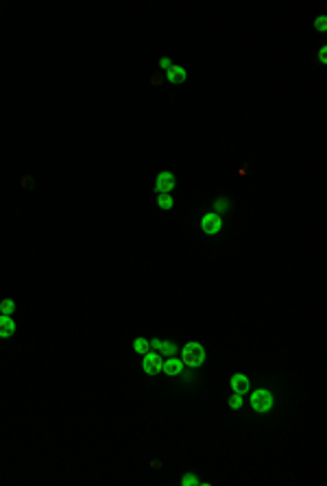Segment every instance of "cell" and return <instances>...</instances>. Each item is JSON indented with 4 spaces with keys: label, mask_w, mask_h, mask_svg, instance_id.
<instances>
[{
    "label": "cell",
    "mask_w": 327,
    "mask_h": 486,
    "mask_svg": "<svg viewBox=\"0 0 327 486\" xmlns=\"http://www.w3.org/2000/svg\"><path fill=\"white\" fill-rule=\"evenodd\" d=\"M181 362L185 368H199L205 362V349L201 342H188L181 349Z\"/></svg>",
    "instance_id": "cell-1"
},
{
    "label": "cell",
    "mask_w": 327,
    "mask_h": 486,
    "mask_svg": "<svg viewBox=\"0 0 327 486\" xmlns=\"http://www.w3.org/2000/svg\"><path fill=\"white\" fill-rule=\"evenodd\" d=\"M273 406H275V397L268 388H258V391L251 393V408H253L258 414L270 412Z\"/></svg>",
    "instance_id": "cell-2"
},
{
    "label": "cell",
    "mask_w": 327,
    "mask_h": 486,
    "mask_svg": "<svg viewBox=\"0 0 327 486\" xmlns=\"http://www.w3.org/2000/svg\"><path fill=\"white\" fill-rule=\"evenodd\" d=\"M220 229H223V216H218L216 212L203 214V218H201V231L205 236H216Z\"/></svg>",
    "instance_id": "cell-3"
},
{
    "label": "cell",
    "mask_w": 327,
    "mask_h": 486,
    "mask_svg": "<svg viewBox=\"0 0 327 486\" xmlns=\"http://www.w3.org/2000/svg\"><path fill=\"white\" fill-rule=\"evenodd\" d=\"M142 368L147 375H157V373H162V366H164V358L159 356L157 351H150L147 353V356H142Z\"/></svg>",
    "instance_id": "cell-4"
},
{
    "label": "cell",
    "mask_w": 327,
    "mask_h": 486,
    "mask_svg": "<svg viewBox=\"0 0 327 486\" xmlns=\"http://www.w3.org/2000/svg\"><path fill=\"white\" fill-rule=\"evenodd\" d=\"M175 185H177V177L168 173V170L159 173L157 179H155V192H159V194H170L175 190Z\"/></svg>",
    "instance_id": "cell-5"
},
{
    "label": "cell",
    "mask_w": 327,
    "mask_h": 486,
    "mask_svg": "<svg viewBox=\"0 0 327 486\" xmlns=\"http://www.w3.org/2000/svg\"><path fill=\"white\" fill-rule=\"evenodd\" d=\"M229 388H231V393H236V395H246L251 388V382L244 373H234L229 379Z\"/></svg>",
    "instance_id": "cell-6"
},
{
    "label": "cell",
    "mask_w": 327,
    "mask_h": 486,
    "mask_svg": "<svg viewBox=\"0 0 327 486\" xmlns=\"http://www.w3.org/2000/svg\"><path fill=\"white\" fill-rule=\"evenodd\" d=\"M183 362L181 360H177V356H173V358H168V360H164V366H162V373H166V375H170V377H175V375H181L183 373Z\"/></svg>",
    "instance_id": "cell-7"
},
{
    "label": "cell",
    "mask_w": 327,
    "mask_h": 486,
    "mask_svg": "<svg viewBox=\"0 0 327 486\" xmlns=\"http://www.w3.org/2000/svg\"><path fill=\"white\" fill-rule=\"evenodd\" d=\"M16 334V321L7 314H0V338H11Z\"/></svg>",
    "instance_id": "cell-8"
},
{
    "label": "cell",
    "mask_w": 327,
    "mask_h": 486,
    "mask_svg": "<svg viewBox=\"0 0 327 486\" xmlns=\"http://www.w3.org/2000/svg\"><path fill=\"white\" fill-rule=\"evenodd\" d=\"M166 81H168V83H175V85H181L185 81V70L181 68V65H170V68L166 70Z\"/></svg>",
    "instance_id": "cell-9"
},
{
    "label": "cell",
    "mask_w": 327,
    "mask_h": 486,
    "mask_svg": "<svg viewBox=\"0 0 327 486\" xmlns=\"http://www.w3.org/2000/svg\"><path fill=\"white\" fill-rule=\"evenodd\" d=\"M155 351H157L162 358H173V356H177L179 347L175 345V342H170V340H159V345H157Z\"/></svg>",
    "instance_id": "cell-10"
},
{
    "label": "cell",
    "mask_w": 327,
    "mask_h": 486,
    "mask_svg": "<svg viewBox=\"0 0 327 486\" xmlns=\"http://www.w3.org/2000/svg\"><path fill=\"white\" fill-rule=\"evenodd\" d=\"M133 351L138 353V356H147V353H150V340H147V338H135Z\"/></svg>",
    "instance_id": "cell-11"
},
{
    "label": "cell",
    "mask_w": 327,
    "mask_h": 486,
    "mask_svg": "<svg viewBox=\"0 0 327 486\" xmlns=\"http://www.w3.org/2000/svg\"><path fill=\"white\" fill-rule=\"evenodd\" d=\"M242 403H244V395H231V397L227 399V406L231 408V410H240L242 408Z\"/></svg>",
    "instance_id": "cell-12"
},
{
    "label": "cell",
    "mask_w": 327,
    "mask_h": 486,
    "mask_svg": "<svg viewBox=\"0 0 327 486\" xmlns=\"http://www.w3.org/2000/svg\"><path fill=\"white\" fill-rule=\"evenodd\" d=\"M157 205L162 207V210H173L175 199H173L170 194H159V196H157Z\"/></svg>",
    "instance_id": "cell-13"
},
{
    "label": "cell",
    "mask_w": 327,
    "mask_h": 486,
    "mask_svg": "<svg viewBox=\"0 0 327 486\" xmlns=\"http://www.w3.org/2000/svg\"><path fill=\"white\" fill-rule=\"evenodd\" d=\"M13 312H16V303H13V299H4V301L0 303V314H7V316H11Z\"/></svg>",
    "instance_id": "cell-14"
},
{
    "label": "cell",
    "mask_w": 327,
    "mask_h": 486,
    "mask_svg": "<svg viewBox=\"0 0 327 486\" xmlns=\"http://www.w3.org/2000/svg\"><path fill=\"white\" fill-rule=\"evenodd\" d=\"M214 210H216V214L223 216V218H225V214L229 212V201H227V199H218V201L214 203Z\"/></svg>",
    "instance_id": "cell-15"
},
{
    "label": "cell",
    "mask_w": 327,
    "mask_h": 486,
    "mask_svg": "<svg viewBox=\"0 0 327 486\" xmlns=\"http://www.w3.org/2000/svg\"><path fill=\"white\" fill-rule=\"evenodd\" d=\"M194 484H201L199 478H196L194 473H185L181 475V486H194Z\"/></svg>",
    "instance_id": "cell-16"
},
{
    "label": "cell",
    "mask_w": 327,
    "mask_h": 486,
    "mask_svg": "<svg viewBox=\"0 0 327 486\" xmlns=\"http://www.w3.org/2000/svg\"><path fill=\"white\" fill-rule=\"evenodd\" d=\"M325 27H327V22H325V16H321L319 20H316V29H319L321 33H323V31H325Z\"/></svg>",
    "instance_id": "cell-17"
},
{
    "label": "cell",
    "mask_w": 327,
    "mask_h": 486,
    "mask_svg": "<svg viewBox=\"0 0 327 486\" xmlns=\"http://www.w3.org/2000/svg\"><path fill=\"white\" fill-rule=\"evenodd\" d=\"M170 65H173V63H170L168 57H162V59H159V68H162V70H168Z\"/></svg>",
    "instance_id": "cell-18"
},
{
    "label": "cell",
    "mask_w": 327,
    "mask_h": 486,
    "mask_svg": "<svg viewBox=\"0 0 327 486\" xmlns=\"http://www.w3.org/2000/svg\"><path fill=\"white\" fill-rule=\"evenodd\" d=\"M319 61H321V63L327 61V48H325V46L321 48V53H319Z\"/></svg>",
    "instance_id": "cell-19"
},
{
    "label": "cell",
    "mask_w": 327,
    "mask_h": 486,
    "mask_svg": "<svg viewBox=\"0 0 327 486\" xmlns=\"http://www.w3.org/2000/svg\"><path fill=\"white\" fill-rule=\"evenodd\" d=\"M164 79H166V77H162V74H155V77L150 79V81H153V85H162V83H164Z\"/></svg>",
    "instance_id": "cell-20"
}]
</instances>
